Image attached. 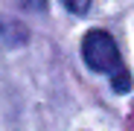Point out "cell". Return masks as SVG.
Wrapping results in <instances>:
<instances>
[{
    "label": "cell",
    "instance_id": "1",
    "mask_svg": "<svg viewBox=\"0 0 134 131\" xmlns=\"http://www.w3.org/2000/svg\"><path fill=\"white\" fill-rule=\"evenodd\" d=\"M82 58L91 70L111 76V87L117 93H128L131 90V73L125 70V61L120 55L117 41L111 38V32L105 29H91L82 38Z\"/></svg>",
    "mask_w": 134,
    "mask_h": 131
},
{
    "label": "cell",
    "instance_id": "2",
    "mask_svg": "<svg viewBox=\"0 0 134 131\" xmlns=\"http://www.w3.org/2000/svg\"><path fill=\"white\" fill-rule=\"evenodd\" d=\"M61 3L70 9L73 15H85V12H87V6H91V0H61Z\"/></svg>",
    "mask_w": 134,
    "mask_h": 131
}]
</instances>
